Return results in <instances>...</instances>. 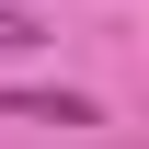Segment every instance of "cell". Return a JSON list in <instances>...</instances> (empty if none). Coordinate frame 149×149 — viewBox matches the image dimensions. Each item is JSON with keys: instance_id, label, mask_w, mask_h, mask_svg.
<instances>
[{"instance_id": "7a4b0ae2", "label": "cell", "mask_w": 149, "mask_h": 149, "mask_svg": "<svg viewBox=\"0 0 149 149\" xmlns=\"http://www.w3.org/2000/svg\"><path fill=\"white\" fill-rule=\"evenodd\" d=\"M35 35H46V23H35V12H12V0H0V57H12V46H35Z\"/></svg>"}, {"instance_id": "6da1fadb", "label": "cell", "mask_w": 149, "mask_h": 149, "mask_svg": "<svg viewBox=\"0 0 149 149\" xmlns=\"http://www.w3.org/2000/svg\"><path fill=\"white\" fill-rule=\"evenodd\" d=\"M0 115H23V126H92V92H0Z\"/></svg>"}]
</instances>
